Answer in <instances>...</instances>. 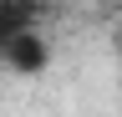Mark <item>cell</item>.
Returning <instances> with one entry per match:
<instances>
[{"label": "cell", "instance_id": "1", "mask_svg": "<svg viewBox=\"0 0 122 117\" xmlns=\"http://www.w3.org/2000/svg\"><path fill=\"white\" fill-rule=\"evenodd\" d=\"M0 66H5V71H15V76H36V71H46V66H51V41H46L36 25H30V31H20L15 41H5Z\"/></svg>", "mask_w": 122, "mask_h": 117}, {"label": "cell", "instance_id": "2", "mask_svg": "<svg viewBox=\"0 0 122 117\" xmlns=\"http://www.w3.org/2000/svg\"><path fill=\"white\" fill-rule=\"evenodd\" d=\"M117 46H122V41H117Z\"/></svg>", "mask_w": 122, "mask_h": 117}]
</instances>
